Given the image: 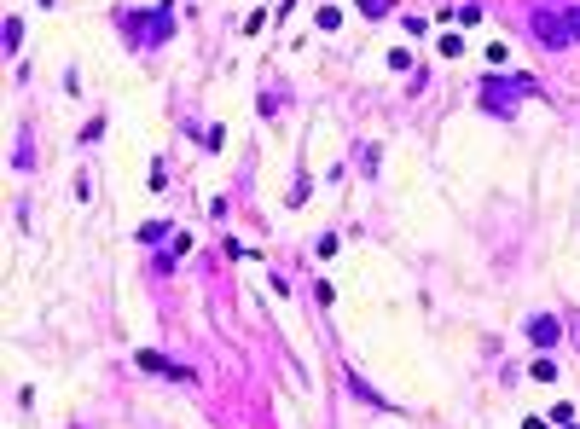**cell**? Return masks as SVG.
<instances>
[{
    "mask_svg": "<svg viewBox=\"0 0 580 429\" xmlns=\"http://www.w3.org/2000/svg\"><path fill=\"white\" fill-rule=\"evenodd\" d=\"M116 24H122V35L133 29L140 47H163V41H174V6H168V0H163L157 12H116Z\"/></svg>",
    "mask_w": 580,
    "mask_h": 429,
    "instance_id": "cell-1",
    "label": "cell"
},
{
    "mask_svg": "<svg viewBox=\"0 0 580 429\" xmlns=\"http://www.w3.org/2000/svg\"><path fill=\"white\" fill-rule=\"evenodd\" d=\"M557 336H563V319H557V314H534V319H528V342H534L540 354L557 348Z\"/></svg>",
    "mask_w": 580,
    "mask_h": 429,
    "instance_id": "cell-2",
    "label": "cell"
},
{
    "mask_svg": "<svg viewBox=\"0 0 580 429\" xmlns=\"http://www.w3.org/2000/svg\"><path fill=\"white\" fill-rule=\"evenodd\" d=\"M348 383H354V395H360L366 406H395V400H383V395L372 389V383H360V371H348Z\"/></svg>",
    "mask_w": 580,
    "mask_h": 429,
    "instance_id": "cell-3",
    "label": "cell"
},
{
    "mask_svg": "<svg viewBox=\"0 0 580 429\" xmlns=\"http://www.w3.org/2000/svg\"><path fill=\"white\" fill-rule=\"evenodd\" d=\"M6 47H12V53L24 47V18H6Z\"/></svg>",
    "mask_w": 580,
    "mask_h": 429,
    "instance_id": "cell-4",
    "label": "cell"
},
{
    "mask_svg": "<svg viewBox=\"0 0 580 429\" xmlns=\"http://www.w3.org/2000/svg\"><path fill=\"white\" fill-rule=\"evenodd\" d=\"M314 24H320V29H337V24H342V12H337V6H320V18H314Z\"/></svg>",
    "mask_w": 580,
    "mask_h": 429,
    "instance_id": "cell-5",
    "label": "cell"
},
{
    "mask_svg": "<svg viewBox=\"0 0 580 429\" xmlns=\"http://www.w3.org/2000/svg\"><path fill=\"white\" fill-rule=\"evenodd\" d=\"M360 12H372V18H383V12H389V0H360Z\"/></svg>",
    "mask_w": 580,
    "mask_h": 429,
    "instance_id": "cell-6",
    "label": "cell"
},
{
    "mask_svg": "<svg viewBox=\"0 0 580 429\" xmlns=\"http://www.w3.org/2000/svg\"><path fill=\"white\" fill-rule=\"evenodd\" d=\"M522 429H546V418H528V423H522Z\"/></svg>",
    "mask_w": 580,
    "mask_h": 429,
    "instance_id": "cell-7",
    "label": "cell"
}]
</instances>
